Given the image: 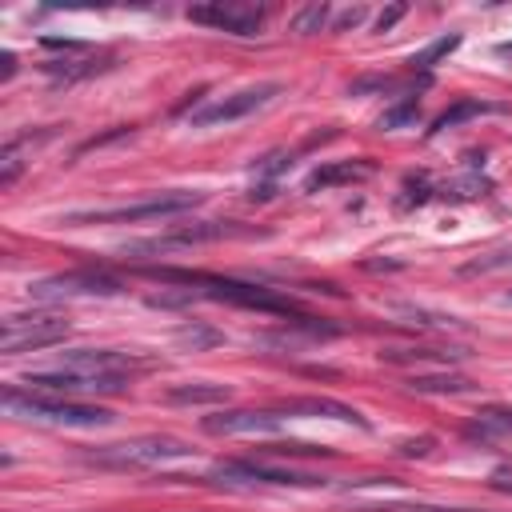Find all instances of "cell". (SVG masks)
I'll use <instances>...</instances> for the list:
<instances>
[{
	"label": "cell",
	"instance_id": "7",
	"mask_svg": "<svg viewBox=\"0 0 512 512\" xmlns=\"http://www.w3.org/2000/svg\"><path fill=\"white\" fill-rule=\"evenodd\" d=\"M272 96H280V84L240 88V92H228V96H216V100L192 108V112H188V124H196V128H208V124H232V120L252 116L256 108H264Z\"/></svg>",
	"mask_w": 512,
	"mask_h": 512
},
{
	"label": "cell",
	"instance_id": "13",
	"mask_svg": "<svg viewBox=\"0 0 512 512\" xmlns=\"http://www.w3.org/2000/svg\"><path fill=\"white\" fill-rule=\"evenodd\" d=\"M224 236H244V228L236 224H188V228H176L160 240H148V244H136L140 252H164V248H180V244H208V240H224Z\"/></svg>",
	"mask_w": 512,
	"mask_h": 512
},
{
	"label": "cell",
	"instance_id": "20",
	"mask_svg": "<svg viewBox=\"0 0 512 512\" xmlns=\"http://www.w3.org/2000/svg\"><path fill=\"white\" fill-rule=\"evenodd\" d=\"M260 452H268V456H328L332 448H324V444H304V440H284V444H268V448H260Z\"/></svg>",
	"mask_w": 512,
	"mask_h": 512
},
{
	"label": "cell",
	"instance_id": "27",
	"mask_svg": "<svg viewBox=\"0 0 512 512\" xmlns=\"http://www.w3.org/2000/svg\"><path fill=\"white\" fill-rule=\"evenodd\" d=\"M400 16H404V8H392V12H380V24H376V28L384 32V28H392V24L400 20Z\"/></svg>",
	"mask_w": 512,
	"mask_h": 512
},
{
	"label": "cell",
	"instance_id": "2",
	"mask_svg": "<svg viewBox=\"0 0 512 512\" xmlns=\"http://www.w3.org/2000/svg\"><path fill=\"white\" fill-rule=\"evenodd\" d=\"M4 408L12 416L40 420V424H64V428H100V424H112V412L100 408V404H80V400L32 392V388H4Z\"/></svg>",
	"mask_w": 512,
	"mask_h": 512
},
{
	"label": "cell",
	"instance_id": "8",
	"mask_svg": "<svg viewBox=\"0 0 512 512\" xmlns=\"http://www.w3.org/2000/svg\"><path fill=\"white\" fill-rule=\"evenodd\" d=\"M24 388L48 392V396H108V392H120L124 380H116V376H84V372H68V368H48V372H28Z\"/></svg>",
	"mask_w": 512,
	"mask_h": 512
},
{
	"label": "cell",
	"instance_id": "25",
	"mask_svg": "<svg viewBox=\"0 0 512 512\" xmlns=\"http://www.w3.org/2000/svg\"><path fill=\"white\" fill-rule=\"evenodd\" d=\"M428 444H432L428 436H424V440H416V444L408 440V444H400V452H404V456H424V452H428Z\"/></svg>",
	"mask_w": 512,
	"mask_h": 512
},
{
	"label": "cell",
	"instance_id": "16",
	"mask_svg": "<svg viewBox=\"0 0 512 512\" xmlns=\"http://www.w3.org/2000/svg\"><path fill=\"white\" fill-rule=\"evenodd\" d=\"M480 112H492V104H480V100H460L456 108H448V112H440V116L432 120V132H448V128H456L460 120L480 116Z\"/></svg>",
	"mask_w": 512,
	"mask_h": 512
},
{
	"label": "cell",
	"instance_id": "9",
	"mask_svg": "<svg viewBox=\"0 0 512 512\" xmlns=\"http://www.w3.org/2000/svg\"><path fill=\"white\" fill-rule=\"evenodd\" d=\"M188 20L208 24V28H220V32H232V36H256L260 24H264V8L216 0V4H192L188 8Z\"/></svg>",
	"mask_w": 512,
	"mask_h": 512
},
{
	"label": "cell",
	"instance_id": "22",
	"mask_svg": "<svg viewBox=\"0 0 512 512\" xmlns=\"http://www.w3.org/2000/svg\"><path fill=\"white\" fill-rule=\"evenodd\" d=\"M500 268H512V248H500V252H492V256L468 260V264H464V276H476V272H500Z\"/></svg>",
	"mask_w": 512,
	"mask_h": 512
},
{
	"label": "cell",
	"instance_id": "17",
	"mask_svg": "<svg viewBox=\"0 0 512 512\" xmlns=\"http://www.w3.org/2000/svg\"><path fill=\"white\" fill-rule=\"evenodd\" d=\"M408 388H412V392H468L472 384H468L464 376L448 372V376H412Z\"/></svg>",
	"mask_w": 512,
	"mask_h": 512
},
{
	"label": "cell",
	"instance_id": "14",
	"mask_svg": "<svg viewBox=\"0 0 512 512\" xmlns=\"http://www.w3.org/2000/svg\"><path fill=\"white\" fill-rule=\"evenodd\" d=\"M368 172H372L368 160H336V164H320L316 172H308L304 192H320V188H332V184H352V180H364Z\"/></svg>",
	"mask_w": 512,
	"mask_h": 512
},
{
	"label": "cell",
	"instance_id": "15",
	"mask_svg": "<svg viewBox=\"0 0 512 512\" xmlns=\"http://www.w3.org/2000/svg\"><path fill=\"white\" fill-rule=\"evenodd\" d=\"M232 396L228 384H208V380H196V384H176L168 388V404H224Z\"/></svg>",
	"mask_w": 512,
	"mask_h": 512
},
{
	"label": "cell",
	"instance_id": "12",
	"mask_svg": "<svg viewBox=\"0 0 512 512\" xmlns=\"http://www.w3.org/2000/svg\"><path fill=\"white\" fill-rule=\"evenodd\" d=\"M276 412H280L284 420H292V416H324V420H340V424H356V428H368V420H364L356 408H348V404H340V400H328V396L284 400V404H276Z\"/></svg>",
	"mask_w": 512,
	"mask_h": 512
},
{
	"label": "cell",
	"instance_id": "21",
	"mask_svg": "<svg viewBox=\"0 0 512 512\" xmlns=\"http://www.w3.org/2000/svg\"><path fill=\"white\" fill-rule=\"evenodd\" d=\"M456 44H460V36H440L436 44H428L424 52H416V56H412V68H432V64H436L440 56H448Z\"/></svg>",
	"mask_w": 512,
	"mask_h": 512
},
{
	"label": "cell",
	"instance_id": "23",
	"mask_svg": "<svg viewBox=\"0 0 512 512\" xmlns=\"http://www.w3.org/2000/svg\"><path fill=\"white\" fill-rule=\"evenodd\" d=\"M324 16H328V8H324V4H312V8H304V12L296 16V24H292V28H296L300 36H308V32H316V28L324 24Z\"/></svg>",
	"mask_w": 512,
	"mask_h": 512
},
{
	"label": "cell",
	"instance_id": "19",
	"mask_svg": "<svg viewBox=\"0 0 512 512\" xmlns=\"http://www.w3.org/2000/svg\"><path fill=\"white\" fill-rule=\"evenodd\" d=\"M380 356L388 364H404V360H440V364H448V360H456L452 352H436V348H388Z\"/></svg>",
	"mask_w": 512,
	"mask_h": 512
},
{
	"label": "cell",
	"instance_id": "24",
	"mask_svg": "<svg viewBox=\"0 0 512 512\" xmlns=\"http://www.w3.org/2000/svg\"><path fill=\"white\" fill-rule=\"evenodd\" d=\"M412 112H416V104L408 100V104H400L396 112H388V116H380V128H396V124H404V120H412Z\"/></svg>",
	"mask_w": 512,
	"mask_h": 512
},
{
	"label": "cell",
	"instance_id": "10",
	"mask_svg": "<svg viewBox=\"0 0 512 512\" xmlns=\"http://www.w3.org/2000/svg\"><path fill=\"white\" fill-rule=\"evenodd\" d=\"M120 280L108 272H64V276H48L32 288V296L52 300V296H116Z\"/></svg>",
	"mask_w": 512,
	"mask_h": 512
},
{
	"label": "cell",
	"instance_id": "28",
	"mask_svg": "<svg viewBox=\"0 0 512 512\" xmlns=\"http://www.w3.org/2000/svg\"><path fill=\"white\" fill-rule=\"evenodd\" d=\"M12 72H16V56H12V52H4V68H0V76H4V80H12Z\"/></svg>",
	"mask_w": 512,
	"mask_h": 512
},
{
	"label": "cell",
	"instance_id": "18",
	"mask_svg": "<svg viewBox=\"0 0 512 512\" xmlns=\"http://www.w3.org/2000/svg\"><path fill=\"white\" fill-rule=\"evenodd\" d=\"M492 432H512V412L508 408H488L468 424V436H492Z\"/></svg>",
	"mask_w": 512,
	"mask_h": 512
},
{
	"label": "cell",
	"instance_id": "26",
	"mask_svg": "<svg viewBox=\"0 0 512 512\" xmlns=\"http://www.w3.org/2000/svg\"><path fill=\"white\" fill-rule=\"evenodd\" d=\"M364 20V8H352V12H344L340 20H336V28H348V24H360Z\"/></svg>",
	"mask_w": 512,
	"mask_h": 512
},
{
	"label": "cell",
	"instance_id": "4",
	"mask_svg": "<svg viewBox=\"0 0 512 512\" xmlns=\"http://www.w3.org/2000/svg\"><path fill=\"white\" fill-rule=\"evenodd\" d=\"M180 456H192V448L176 436H140V440H124V444L88 452V460L100 468H156V464H168Z\"/></svg>",
	"mask_w": 512,
	"mask_h": 512
},
{
	"label": "cell",
	"instance_id": "29",
	"mask_svg": "<svg viewBox=\"0 0 512 512\" xmlns=\"http://www.w3.org/2000/svg\"><path fill=\"white\" fill-rule=\"evenodd\" d=\"M364 512H372V508H364Z\"/></svg>",
	"mask_w": 512,
	"mask_h": 512
},
{
	"label": "cell",
	"instance_id": "1",
	"mask_svg": "<svg viewBox=\"0 0 512 512\" xmlns=\"http://www.w3.org/2000/svg\"><path fill=\"white\" fill-rule=\"evenodd\" d=\"M152 276L160 280H172V284H196V292H184V296H208V300H228V304H240V308H260V312H280V316H292V300L288 296H276L272 288L264 284H244V280H228V276H208V272H176V268H156Z\"/></svg>",
	"mask_w": 512,
	"mask_h": 512
},
{
	"label": "cell",
	"instance_id": "3",
	"mask_svg": "<svg viewBox=\"0 0 512 512\" xmlns=\"http://www.w3.org/2000/svg\"><path fill=\"white\" fill-rule=\"evenodd\" d=\"M204 196L200 192H164L140 204H120V208H84V212H68L64 224L80 228V224H132V220H156V216H176L196 208Z\"/></svg>",
	"mask_w": 512,
	"mask_h": 512
},
{
	"label": "cell",
	"instance_id": "6",
	"mask_svg": "<svg viewBox=\"0 0 512 512\" xmlns=\"http://www.w3.org/2000/svg\"><path fill=\"white\" fill-rule=\"evenodd\" d=\"M208 480L228 484V488H252V484L316 488V484H324V476H304V472H292V468H268V464H256V460H228V464H216V468L208 472Z\"/></svg>",
	"mask_w": 512,
	"mask_h": 512
},
{
	"label": "cell",
	"instance_id": "11",
	"mask_svg": "<svg viewBox=\"0 0 512 512\" xmlns=\"http://www.w3.org/2000/svg\"><path fill=\"white\" fill-rule=\"evenodd\" d=\"M284 416L276 408H228V412H216V416H204L200 428L208 436H240V432H272L280 428Z\"/></svg>",
	"mask_w": 512,
	"mask_h": 512
},
{
	"label": "cell",
	"instance_id": "5",
	"mask_svg": "<svg viewBox=\"0 0 512 512\" xmlns=\"http://www.w3.org/2000/svg\"><path fill=\"white\" fill-rule=\"evenodd\" d=\"M64 336H68V320L64 316H56V312H28V316H8L4 320L0 348L8 356H20V352L48 348V344H56Z\"/></svg>",
	"mask_w": 512,
	"mask_h": 512
}]
</instances>
